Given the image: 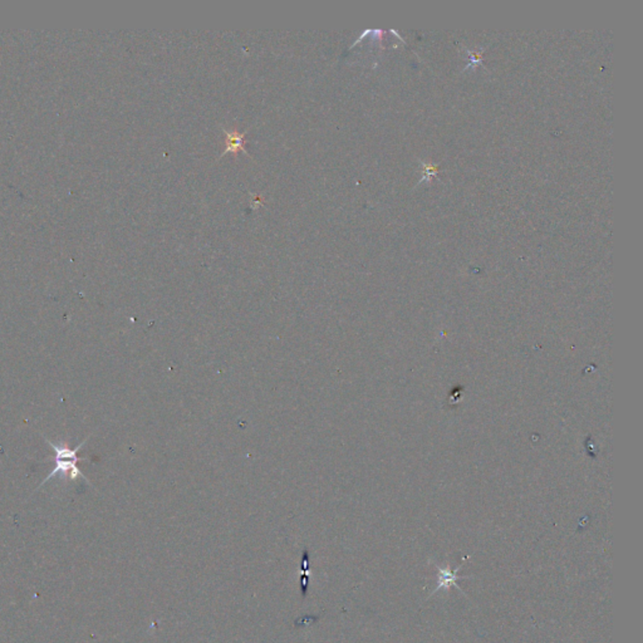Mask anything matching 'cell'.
Masks as SVG:
<instances>
[{
  "label": "cell",
  "mask_w": 643,
  "mask_h": 643,
  "mask_svg": "<svg viewBox=\"0 0 643 643\" xmlns=\"http://www.w3.org/2000/svg\"><path fill=\"white\" fill-rule=\"evenodd\" d=\"M45 440H46L47 444L49 446L53 447V450L55 451V466L48 474V477L40 483L38 489H40V486H43L47 481H49L51 479H53L58 474H61L64 480H77L78 477H84V480H87V477H84L82 471L77 468V462H79V457L77 456V453L86 445V442L88 439L84 440V442H81L75 449H71L67 444L57 445L54 442H51L47 438H45Z\"/></svg>",
  "instance_id": "6da1fadb"
},
{
  "label": "cell",
  "mask_w": 643,
  "mask_h": 643,
  "mask_svg": "<svg viewBox=\"0 0 643 643\" xmlns=\"http://www.w3.org/2000/svg\"><path fill=\"white\" fill-rule=\"evenodd\" d=\"M223 134L225 136V149L224 151L221 152L220 157L225 156L227 153H234L236 155L238 152L242 151L244 153L248 155V151H247V147H245V136H247V132H239L238 129H223Z\"/></svg>",
  "instance_id": "7a4b0ae2"
},
{
  "label": "cell",
  "mask_w": 643,
  "mask_h": 643,
  "mask_svg": "<svg viewBox=\"0 0 643 643\" xmlns=\"http://www.w3.org/2000/svg\"><path fill=\"white\" fill-rule=\"evenodd\" d=\"M310 553H308L307 549H304L302 558L303 575L302 578H301V590H302L303 598L305 597V596L308 594V587H310Z\"/></svg>",
  "instance_id": "3957f363"
}]
</instances>
